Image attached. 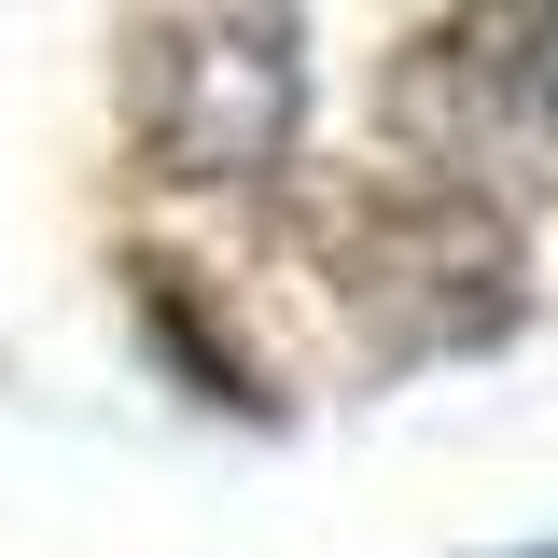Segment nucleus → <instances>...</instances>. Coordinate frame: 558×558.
Returning <instances> with one entry per match:
<instances>
[{
    "label": "nucleus",
    "instance_id": "nucleus-2",
    "mask_svg": "<svg viewBox=\"0 0 558 558\" xmlns=\"http://www.w3.org/2000/svg\"><path fill=\"white\" fill-rule=\"evenodd\" d=\"M461 70H488L531 126L558 112V0H475L461 14Z\"/></svg>",
    "mask_w": 558,
    "mask_h": 558
},
{
    "label": "nucleus",
    "instance_id": "nucleus-1",
    "mask_svg": "<svg viewBox=\"0 0 558 558\" xmlns=\"http://www.w3.org/2000/svg\"><path fill=\"white\" fill-rule=\"evenodd\" d=\"M293 112H307V70H293V28H266V14L182 28L154 57V154L182 182H252V168H279Z\"/></svg>",
    "mask_w": 558,
    "mask_h": 558
}]
</instances>
